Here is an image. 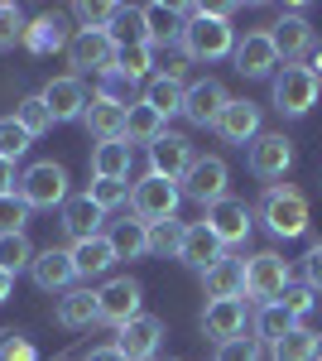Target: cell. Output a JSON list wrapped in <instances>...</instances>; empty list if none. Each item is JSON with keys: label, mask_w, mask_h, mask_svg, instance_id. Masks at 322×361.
I'll return each instance as SVG.
<instances>
[{"label": "cell", "mask_w": 322, "mask_h": 361, "mask_svg": "<svg viewBox=\"0 0 322 361\" xmlns=\"http://www.w3.org/2000/svg\"><path fill=\"white\" fill-rule=\"evenodd\" d=\"M178 49H183L192 63H216V58L236 54V29H231V20H226V15H212V10L202 5V15L183 25Z\"/></svg>", "instance_id": "cell-1"}, {"label": "cell", "mask_w": 322, "mask_h": 361, "mask_svg": "<svg viewBox=\"0 0 322 361\" xmlns=\"http://www.w3.org/2000/svg\"><path fill=\"white\" fill-rule=\"evenodd\" d=\"M318 92H322V78L308 63H284L274 73V106L284 116H308L318 106Z\"/></svg>", "instance_id": "cell-2"}, {"label": "cell", "mask_w": 322, "mask_h": 361, "mask_svg": "<svg viewBox=\"0 0 322 361\" xmlns=\"http://www.w3.org/2000/svg\"><path fill=\"white\" fill-rule=\"evenodd\" d=\"M178 202H183V188H178L173 178H159V173H144V178L130 188V212L144 226L178 217Z\"/></svg>", "instance_id": "cell-3"}, {"label": "cell", "mask_w": 322, "mask_h": 361, "mask_svg": "<svg viewBox=\"0 0 322 361\" xmlns=\"http://www.w3.org/2000/svg\"><path fill=\"white\" fill-rule=\"evenodd\" d=\"M20 197L29 202V212L34 207H44V212H54L68 202V169L58 164V159H39V164H29L20 173Z\"/></svg>", "instance_id": "cell-4"}, {"label": "cell", "mask_w": 322, "mask_h": 361, "mask_svg": "<svg viewBox=\"0 0 322 361\" xmlns=\"http://www.w3.org/2000/svg\"><path fill=\"white\" fill-rule=\"evenodd\" d=\"M289 284H294V275H289V260H284L279 250H260V255L245 260V294L260 299V308L279 304V294H284Z\"/></svg>", "instance_id": "cell-5"}, {"label": "cell", "mask_w": 322, "mask_h": 361, "mask_svg": "<svg viewBox=\"0 0 322 361\" xmlns=\"http://www.w3.org/2000/svg\"><path fill=\"white\" fill-rule=\"evenodd\" d=\"M265 222H269V231L274 236H284V241H294V236H303L308 231V197L298 193V188H269L265 193Z\"/></svg>", "instance_id": "cell-6"}, {"label": "cell", "mask_w": 322, "mask_h": 361, "mask_svg": "<svg viewBox=\"0 0 322 361\" xmlns=\"http://www.w3.org/2000/svg\"><path fill=\"white\" fill-rule=\"evenodd\" d=\"M116 39H111L106 29H78L73 39H68V63L78 68V73H111L116 68Z\"/></svg>", "instance_id": "cell-7"}, {"label": "cell", "mask_w": 322, "mask_h": 361, "mask_svg": "<svg viewBox=\"0 0 322 361\" xmlns=\"http://www.w3.org/2000/svg\"><path fill=\"white\" fill-rule=\"evenodd\" d=\"M140 299H144L140 279L116 275L97 289V313H101V323H111V328H125L130 318H140Z\"/></svg>", "instance_id": "cell-8"}, {"label": "cell", "mask_w": 322, "mask_h": 361, "mask_svg": "<svg viewBox=\"0 0 322 361\" xmlns=\"http://www.w3.org/2000/svg\"><path fill=\"white\" fill-rule=\"evenodd\" d=\"M226 178H231L226 159H221V154H207V159H197V164L188 169V178H183V197L202 202V207H212V202L226 197Z\"/></svg>", "instance_id": "cell-9"}, {"label": "cell", "mask_w": 322, "mask_h": 361, "mask_svg": "<svg viewBox=\"0 0 322 361\" xmlns=\"http://www.w3.org/2000/svg\"><path fill=\"white\" fill-rule=\"evenodd\" d=\"M197 164V154H192V145L183 135H159L149 145V173H159V178H173V183H183L188 178V169Z\"/></svg>", "instance_id": "cell-10"}, {"label": "cell", "mask_w": 322, "mask_h": 361, "mask_svg": "<svg viewBox=\"0 0 322 361\" xmlns=\"http://www.w3.org/2000/svg\"><path fill=\"white\" fill-rule=\"evenodd\" d=\"M29 275H34V284L44 289V294H68L73 289V279H78V265H73V250H39L34 255V265H29Z\"/></svg>", "instance_id": "cell-11"}, {"label": "cell", "mask_w": 322, "mask_h": 361, "mask_svg": "<svg viewBox=\"0 0 322 361\" xmlns=\"http://www.w3.org/2000/svg\"><path fill=\"white\" fill-rule=\"evenodd\" d=\"M236 73L241 78H269L274 68H279V49H274V34L269 29H255V34H245L241 44H236Z\"/></svg>", "instance_id": "cell-12"}, {"label": "cell", "mask_w": 322, "mask_h": 361, "mask_svg": "<svg viewBox=\"0 0 322 361\" xmlns=\"http://www.w3.org/2000/svg\"><path fill=\"white\" fill-rule=\"evenodd\" d=\"M289 169H294V140H284V135L250 140V173L255 178H284Z\"/></svg>", "instance_id": "cell-13"}, {"label": "cell", "mask_w": 322, "mask_h": 361, "mask_svg": "<svg viewBox=\"0 0 322 361\" xmlns=\"http://www.w3.org/2000/svg\"><path fill=\"white\" fill-rule=\"evenodd\" d=\"M159 342H163V318H154V313L130 318V323L120 328V337H116V347L125 352V361H149L159 352Z\"/></svg>", "instance_id": "cell-14"}, {"label": "cell", "mask_w": 322, "mask_h": 361, "mask_svg": "<svg viewBox=\"0 0 322 361\" xmlns=\"http://www.w3.org/2000/svg\"><path fill=\"white\" fill-rule=\"evenodd\" d=\"M82 126H87V135L97 140V145H116V140H130V111L125 106H111L101 97H92V106L82 116Z\"/></svg>", "instance_id": "cell-15"}, {"label": "cell", "mask_w": 322, "mask_h": 361, "mask_svg": "<svg viewBox=\"0 0 322 361\" xmlns=\"http://www.w3.org/2000/svg\"><path fill=\"white\" fill-rule=\"evenodd\" d=\"M212 130L226 140V145H250V140L260 135V106H255V102H245V97H231V102H226V111L216 116Z\"/></svg>", "instance_id": "cell-16"}, {"label": "cell", "mask_w": 322, "mask_h": 361, "mask_svg": "<svg viewBox=\"0 0 322 361\" xmlns=\"http://www.w3.org/2000/svg\"><path fill=\"white\" fill-rule=\"evenodd\" d=\"M39 97H44V106H49V116H54V126H58V121H82L87 106H92L82 78H54Z\"/></svg>", "instance_id": "cell-17"}, {"label": "cell", "mask_w": 322, "mask_h": 361, "mask_svg": "<svg viewBox=\"0 0 322 361\" xmlns=\"http://www.w3.org/2000/svg\"><path fill=\"white\" fill-rule=\"evenodd\" d=\"M183 97H188V87H183V68H163L154 73L149 82H144V106H154V111L168 121V116H183Z\"/></svg>", "instance_id": "cell-18"}, {"label": "cell", "mask_w": 322, "mask_h": 361, "mask_svg": "<svg viewBox=\"0 0 322 361\" xmlns=\"http://www.w3.org/2000/svg\"><path fill=\"white\" fill-rule=\"evenodd\" d=\"M207 226L216 231L221 246H241L245 236H250V207H245L241 197H221V202L207 207Z\"/></svg>", "instance_id": "cell-19"}, {"label": "cell", "mask_w": 322, "mask_h": 361, "mask_svg": "<svg viewBox=\"0 0 322 361\" xmlns=\"http://www.w3.org/2000/svg\"><path fill=\"white\" fill-rule=\"evenodd\" d=\"M226 102H231V97H226V87L216 82V78H202V82L188 87V97H183V116H188L192 126H202V130H207V126H216V116L226 111Z\"/></svg>", "instance_id": "cell-20"}, {"label": "cell", "mask_w": 322, "mask_h": 361, "mask_svg": "<svg viewBox=\"0 0 322 361\" xmlns=\"http://www.w3.org/2000/svg\"><path fill=\"white\" fill-rule=\"evenodd\" d=\"M221 255H226V246L216 241V231H212V226H207V222H188L178 260H183V265H192V270L202 275V270H212V265L221 260Z\"/></svg>", "instance_id": "cell-21"}, {"label": "cell", "mask_w": 322, "mask_h": 361, "mask_svg": "<svg viewBox=\"0 0 322 361\" xmlns=\"http://www.w3.org/2000/svg\"><path fill=\"white\" fill-rule=\"evenodd\" d=\"M202 333L212 342H231L245 333V299H212L202 313Z\"/></svg>", "instance_id": "cell-22"}, {"label": "cell", "mask_w": 322, "mask_h": 361, "mask_svg": "<svg viewBox=\"0 0 322 361\" xmlns=\"http://www.w3.org/2000/svg\"><path fill=\"white\" fill-rule=\"evenodd\" d=\"M202 289L207 299H245V260L221 255L212 270H202Z\"/></svg>", "instance_id": "cell-23"}, {"label": "cell", "mask_w": 322, "mask_h": 361, "mask_svg": "<svg viewBox=\"0 0 322 361\" xmlns=\"http://www.w3.org/2000/svg\"><path fill=\"white\" fill-rule=\"evenodd\" d=\"M58 328H68V333H82V328H92V323H101V313H97V289H68L54 308Z\"/></svg>", "instance_id": "cell-24"}, {"label": "cell", "mask_w": 322, "mask_h": 361, "mask_svg": "<svg viewBox=\"0 0 322 361\" xmlns=\"http://www.w3.org/2000/svg\"><path fill=\"white\" fill-rule=\"evenodd\" d=\"M101 222H106V212H101L87 193H78V197L63 202V231H68L73 241H92V236H101Z\"/></svg>", "instance_id": "cell-25"}, {"label": "cell", "mask_w": 322, "mask_h": 361, "mask_svg": "<svg viewBox=\"0 0 322 361\" xmlns=\"http://www.w3.org/2000/svg\"><path fill=\"white\" fill-rule=\"evenodd\" d=\"M269 34H274V49H279V58H284V63H298V58L313 49V25H308L298 10H294V15H284L279 25L269 29Z\"/></svg>", "instance_id": "cell-26"}, {"label": "cell", "mask_w": 322, "mask_h": 361, "mask_svg": "<svg viewBox=\"0 0 322 361\" xmlns=\"http://www.w3.org/2000/svg\"><path fill=\"white\" fill-rule=\"evenodd\" d=\"M144 10V29H149V49H168V44H178L183 39V15H178V5H140Z\"/></svg>", "instance_id": "cell-27"}, {"label": "cell", "mask_w": 322, "mask_h": 361, "mask_svg": "<svg viewBox=\"0 0 322 361\" xmlns=\"http://www.w3.org/2000/svg\"><path fill=\"white\" fill-rule=\"evenodd\" d=\"M73 265H78V279H92V275H106L116 265V246L111 236H92V241H73Z\"/></svg>", "instance_id": "cell-28"}, {"label": "cell", "mask_w": 322, "mask_h": 361, "mask_svg": "<svg viewBox=\"0 0 322 361\" xmlns=\"http://www.w3.org/2000/svg\"><path fill=\"white\" fill-rule=\"evenodd\" d=\"M106 236H111V246H116V260H140V255H149V226L140 222V217H120Z\"/></svg>", "instance_id": "cell-29"}, {"label": "cell", "mask_w": 322, "mask_h": 361, "mask_svg": "<svg viewBox=\"0 0 322 361\" xmlns=\"http://www.w3.org/2000/svg\"><path fill=\"white\" fill-rule=\"evenodd\" d=\"M25 49L29 54H58V49H68V34H63V20L58 15H39L34 25H25Z\"/></svg>", "instance_id": "cell-30"}, {"label": "cell", "mask_w": 322, "mask_h": 361, "mask_svg": "<svg viewBox=\"0 0 322 361\" xmlns=\"http://www.w3.org/2000/svg\"><path fill=\"white\" fill-rule=\"evenodd\" d=\"M130 173V140L92 145V178H125Z\"/></svg>", "instance_id": "cell-31"}, {"label": "cell", "mask_w": 322, "mask_h": 361, "mask_svg": "<svg viewBox=\"0 0 322 361\" xmlns=\"http://www.w3.org/2000/svg\"><path fill=\"white\" fill-rule=\"evenodd\" d=\"M318 352H322V337L308 333L303 323H298L289 337H279V342L269 347V357H274V361H318Z\"/></svg>", "instance_id": "cell-32"}, {"label": "cell", "mask_w": 322, "mask_h": 361, "mask_svg": "<svg viewBox=\"0 0 322 361\" xmlns=\"http://www.w3.org/2000/svg\"><path fill=\"white\" fill-rule=\"evenodd\" d=\"M106 34L116 39V49H130V44H149V29H144V10H135V5H120Z\"/></svg>", "instance_id": "cell-33"}, {"label": "cell", "mask_w": 322, "mask_h": 361, "mask_svg": "<svg viewBox=\"0 0 322 361\" xmlns=\"http://www.w3.org/2000/svg\"><path fill=\"white\" fill-rule=\"evenodd\" d=\"M97 97H101V102H111V106H125V111H130L144 92H140V82H135V78H125V73H116V68H111V73H101V78H97Z\"/></svg>", "instance_id": "cell-34"}, {"label": "cell", "mask_w": 322, "mask_h": 361, "mask_svg": "<svg viewBox=\"0 0 322 361\" xmlns=\"http://www.w3.org/2000/svg\"><path fill=\"white\" fill-rule=\"evenodd\" d=\"M294 328H298V318L284 304H265V308H260V318H255V337H260V342H269V347H274L279 337H289Z\"/></svg>", "instance_id": "cell-35"}, {"label": "cell", "mask_w": 322, "mask_h": 361, "mask_svg": "<svg viewBox=\"0 0 322 361\" xmlns=\"http://www.w3.org/2000/svg\"><path fill=\"white\" fill-rule=\"evenodd\" d=\"M183 231H188V222H178V217H168V222H154L149 226V255H173L178 260V250H183Z\"/></svg>", "instance_id": "cell-36"}, {"label": "cell", "mask_w": 322, "mask_h": 361, "mask_svg": "<svg viewBox=\"0 0 322 361\" xmlns=\"http://www.w3.org/2000/svg\"><path fill=\"white\" fill-rule=\"evenodd\" d=\"M34 255H39V250L29 246L25 231L0 236V270H5V275H20V270H29V265H34Z\"/></svg>", "instance_id": "cell-37"}, {"label": "cell", "mask_w": 322, "mask_h": 361, "mask_svg": "<svg viewBox=\"0 0 322 361\" xmlns=\"http://www.w3.org/2000/svg\"><path fill=\"white\" fill-rule=\"evenodd\" d=\"M159 135H168L163 130V116L154 111V106H144V102H135L130 106V145L140 140V145H154Z\"/></svg>", "instance_id": "cell-38"}, {"label": "cell", "mask_w": 322, "mask_h": 361, "mask_svg": "<svg viewBox=\"0 0 322 361\" xmlns=\"http://www.w3.org/2000/svg\"><path fill=\"white\" fill-rule=\"evenodd\" d=\"M87 197H92L101 212H116V207H125V202H130V183H125V178H92Z\"/></svg>", "instance_id": "cell-39"}, {"label": "cell", "mask_w": 322, "mask_h": 361, "mask_svg": "<svg viewBox=\"0 0 322 361\" xmlns=\"http://www.w3.org/2000/svg\"><path fill=\"white\" fill-rule=\"evenodd\" d=\"M34 145V135H29L25 126L15 121V116H0V159H25V149Z\"/></svg>", "instance_id": "cell-40"}, {"label": "cell", "mask_w": 322, "mask_h": 361, "mask_svg": "<svg viewBox=\"0 0 322 361\" xmlns=\"http://www.w3.org/2000/svg\"><path fill=\"white\" fill-rule=\"evenodd\" d=\"M15 121H20V126H25L34 140L54 130V116H49V106H44V97H25V102L15 106Z\"/></svg>", "instance_id": "cell-41"}, {"label": "cell", "mask_w": 322, "mask_h": 361, "mask_svg": "<svg viewBox=\"0 0 322 361\" xmlns=\"http://www.w3.org/2000/svg\"><path fill=\"white\" fill-rule=\"evenodd\" d=\"M15 44H25V10L0 0V54H10Z\"/></svg>", "instance_id": "cell-42"}, {"label": "cell", "mask_w": 322, "mask_h": 361, "mask_svg": "<svg viewBox=\"0 0 322 361\" xmlns=\"http://www.w3.org/2000/svg\"><path fill=\"white\" fill-rule=\"evenodd\" d=\"M149 68H154V49H149V44H130V49L116 54V73H125V78H135V82H140Z\"/></svg>", "instance_id": "cell-43"}, {"label": "cell", "mask_w": 322, "mask_h": 361, "mask_svg": "<svg viewBox=\"0 0 322 361\" xmlns=\"http://www.w3.org/2000/svg\"><path fill=\"white\" fill-rule=\"evenodd\" d=\"M25 222H29V202L20 193H5V197H0V236L25 231Z\"/></svg>", "instance_id": "cell-44"}, {"label": "cell", "mask_w": 322, "mask_h": 361, "mask_svg": "<svg viewBox=\"0 0 322 361\" xmlns=\"http://www.w3.org/2000/svg\"><path fill=\"white\" fill-rule=\"evenodd\" d=\"M0 361H39V352L20 328H0Z\"/></svg>", "instance_id": "cell-45"}, {"label": "cell", "mask_w": 322, "mask_h": 361, "mask_svg": "<svg viewBox=\"0 0 322 361\" xmlns=\"http://www.w3.org/2000/svg\"><path fill=\"white\" fill-rule=\"evenodd\" d=\"M260 337H231V342H216V361H260Z\"/></svg>", "instance_id": "cell-46"}, {"label": "cell", "mask_w": 322, "mask_h": 361, "mask_svg": "<svg viewBox=\"0 0 322 361\" xmlns=\"http://www.w3.org/2000/svg\"><path fill=\"white\" fill-rule=\"evenodd\" d=\"M116 10H120V5H92V0H78V5H73V15H78L82 29H111Z\"/></svg>", "instance_id": "cell-47"}, {"label": "cell", "mask_w": 322, "mask_h": 361, "mask_svg": "<svg viewBox=\"0 0 322 361\" xmlns=\"http://www.w3.org/2000/svg\"><path fill=\"white\" fill-rule=\"evenodd\" d=\"M279 304L289 308L294 318H303V313H313V304H318V294H313L308 284H289V289L279 294Z\"/></svg>", "instance_id": "cell-48"}, {"label": "cell", "mask_w": 322, "mask_h": 361, "mask_svg": "<svg viewBox=\"0 0 322 361\" xmlns=\"http://www.w3.org/2000/svg\"><path fill=\"white\" fill-rule=\"evenodd\" d=\"M303 284H308L313 294H322V241L308 246V255H303Z\"/></svg>", "instance_id": "cell-49"}, {"label": "cell", "mask_w": 322, "mask_h": 361, "mask_svg": "<svg viewBox=\"0 0 322 361\" xmlns=\"http://www.w3.org/2000/svg\"><path fill=\"white\" fill-rule=\"evenodd\" d=\"M5 193H20V178H15V164L10 159H0V197Z\"/></svg>", "instance_id": "cell-50"}, {"label": "cell", "mask_w": 322, "mask_h": 361, "mask_svg": "<svg viewBox=\"0 0 322 361\" xmlns=\"http://www.w3.org/2000/svg\"><path fill=\"white\" fill-rule=\"evenodd\" d=\"M87 361H125V352H120V347L111 342V347H97V352H92Z\"/></svg>", "instance_id": "cell-51"}, {"label": "cell", "mask_w": 322, "mask_h": 361, "mask_svg": "<svg viewBox=\"0 0 322 361\" xmlns=\"http://www.w3.org/2000/svg\"><path fill=\"white\" fill-rule=\"evenodd\" d=\"M10 294H15V275H5V270H0V304H5Z\"/></svg>", "instance_id": "cell-52"}, {"label": "cell", "mask_w": 322, "mask_h": 361, "mask_svg": "<svg viewBox=\"0 0 322 361\" xmlns=\"http://www.w3.org/2000/svg\"><path fill=\"white\" fill-rule=\"evenodd\" d=\"M308 68H313V73H318V78H322V49H318V54H313V63H308Z\"/></svg>", "instance_id": "cell-53"}, {"label": "cell", "mask_w": 322, "mask_h": 361, "mask_svg": "<svg viewBox=\"0 0 322 361\" xmlns=\"http://www.w3.org/2000/svg\"><path fill=\"white\" fill-rule=\"evenodd\" d=\"M318 361H322V352H318Z\"/></svg>", "instance_id": "cell-54"}, {"label": "cell", "mask_w": 322, "mask_h": 361, "mask_svg": "<svg viewBox=\"0 0 322 361\" xmlns=\"http://www.w3.org/2000/svg\"><path fill=\"white\" fill-rule=\"evenodd\" d=\"M173 361H178V357H173Z\"/></svg>", "instance_id": "cell-55"}]
</instances>
